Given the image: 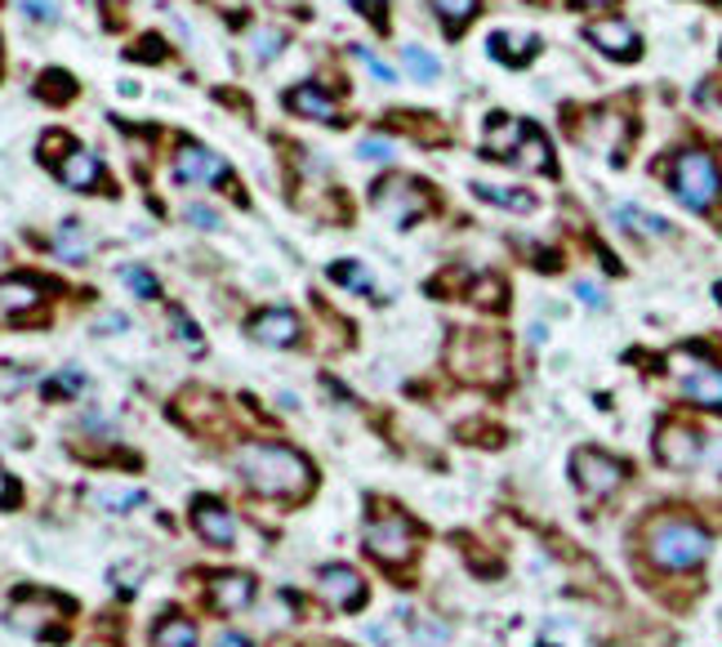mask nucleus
I'll return each instance as SVG.
<instances>
[{"instance_id":"nucleus-1","label":"nucleus","mask_w":722,"mask_h":647,"mask_svg":"<svg viewBox=\"0 0 722 647\" xmlns=\"http://www.w3.org/2000/svg\"><path fill=\"white\" fill-rule=\"evenodd\" d=\"M232 465L259 496L295 500V496H303L312 487V465L299 456V451L277 446V442H245V446H237Z\"/></svg>"},{"instance_id":"nucleus-2","label":"nucleus","mask_w":722,"mask_h":647,"mask_svg":"<svg viewBox=\"0 0 722 647\" xmlns=\"http://www.w3.org/2000/svg\"><path fill=\"white\" fill-rule=\"evenodd\" d=\"M446 362L459 379L469 384H504L508 379V349L491 331H455Z\"/></svg>"},{"instance_id":"nucleus-3","label":"nucleus","mask_w":722,"mask_h":647,"mask_svg":"<svg viewBox=\"0 0 722 647\" xmlns=\"http://www.w3.org/2000/svg\"><path fill=\"white\" fill-rule=\"evenodd\" d=\"M646 554L655 567L665 571H691L709 558V532L696 523H683V518H669V523H655L646 536Z\"/></svg>"},{"instance_id":"nucleus-4","label":"nucleus","mask_w":722,"mask_h":647,"mask_svg":"<svg viewBox=\"0 0 722 647\" xmlns=\"http://www.w3.org/2000/svg\"><path fill=\"white\" fill-rule=\"evenodd\" d=\"M669 188L674 197L687 206V211H709L718 197H722V174H718V161L700 148H687L674 157L669 166Z\"/></svg>"},{"instance_id":"nucleus-5","label":"nucleus","mask_w":722,"mask_h":647,"mask_svg":"<svg viewBox=\"0 0 722 647\" xmlns=\"http://www.w3.org/2000/svg\"><path fill=\"white\" fill-rule=\"evenodd\" d=\"M665 371H669V379L678 384V394L687 398V402H696V407H722V371L709 362V357H700V353H691V349H678V353H669L665 357Z\"/></svg>"},{"instance_id":"nucleus-6","label":"nucleus","mask_w":722,"mask_h":647,"mask_svg":"<svg viewBox=\"0 0 722 647\" xmlns=\"http://www.w3.org/2000/svg\"><path fill=\"white\" fill-rule=\"evenodd\" d=\"M370 206L388 219V224H398V228H411L424 211H428V192L424 183L406 179V174H388L370 188Z\"/></svg>"},{"instance_id":"nucleus-7","label":"nucleus","mask_w":722,"mask_h":647,"mask_svg":"<svg viewBox=\"0 0 722 647\" xmlns=\"http://www.w3.org/2000/svg\"><path fill=\"white\" fill-rule=\"evenodd\" d=\"M366 549L388 567H402L415 549V532H411V523L402 513H379L366 523Z\"/></svg>"},{"instance_id":"nucleus-8","label":"nucleus","mask_w":722,"mask_h":647,"mask_svg":"<svg viewBox=\"0 0 722 647\" xmlns=\"http://www.w3.org/2000/svg\"><path fill=\"white\" fill-rule=\"evenodd\" d=\"M571 478L584 496H611L620 483H624V465L611 461L607 451H575V461H571Z\"/></svg>"},{"instance_id":"nucleus-9","label":"nucleus","mask_w":722,"mask_h":647,"mask_svg":"<svg viewBox=\"0 0 722 647\" xmlns=\"http://www.w3.org/2000/svg\"><path fill=\"white\" fill-rule=\"evenodd\" d=\"M317 594H321V603H331V608L357 612V608L366 603V580H362L353 567L331 563V567L317 571Z\"/></svg>"},{"instance_id":"nucleus-10","label":"nucleus","mask_w":722,"mask_h":647,"mask_svg":"<svg viewBox=\"0 0 722 647\" xmlns=\"http://www.w3.org/2000/svg\"><path fill=\"white\" fill-rule=\"evenodd\" d=\"M655 456H661L665 465H674V469H691L704 456V438L691 424L669 420L661 433H655Z\"/></svg>"},{"instance_id":"nucleus-11","label":"nucleus","mask_w":722,"mask_h":647,"mask_svg":"<svg viewBox=\"0 0 722 647\" xmlns=\"http://www.w3.org/2000/svg\"><path fill=\"white\" fill-rule=\"evenodd\" d=\"M174 179L206 188V183H224L228 179V166H224V157H215L202 144H179V152H174Z\"/></svg>"},{"instance_id":"nucleus-12","label":"nucleus","mask_w":722,"mask_h":647,"mask_svg":"<svg viewBox=\"0 0 722 647\" xmlns=\"http://www.w3.org/2000/svg\"><path fill=\"white\" fill-rule=\"evenodd\" d=\"M527 135H531V125H527V121L495 112V116L486 121V129H482V152H486V157H495V161H513V157H517V148L527 144Z\"/></svg>"},{"instance_id":"nucleus-13","label":"nucleus","mask_w":722,"mask_h":647,"mask_svg":"<svg viewBox=\"0 0 722 647\" xmlns=\"http://www.w3.org/2000/svg\"><path fill=\"white\" fill-rule=\"evenodd\" d=\"M206 599L219 608V612H241L254 603V580L245 571H215L206 580Z\"/></svg>"},{"instance_id":"nucleus-14","label":"nucleus","mask_w":722,"mask_h":647,"mask_svg":"<svg viewBox=\"0 0 722 647\" xmlns=\"http://www.w3.org/2000/svg\"><path fill=\"white\" fill-rule=\"evenodd\" d=\"M299 317L290 313V308H268V313H259L254 321H250V336L259 340V344H273V349H290V344H299Z\"/></svg>"},{"instance_id":"nucleus-15","label":"nucleus","mask_w":722,"mask_h":647,"mask_svg":"<svg viewBox=\"0 0 722 647\" xmlns=\"http://www.w3.org/2000/svg\"><path fill=\"white\" fill-rule=\"evenodd\" d=\"M192 527L202 532L210 545H232L237 541V518L219 500H210V496L192 504Z\"/></svg>"},{"instance_id":"nucleus-16","label":"nucleus","mask_w":722,"mask_h":647,"mask_svg":"<svg viewBox=\"0 0 722 647\" xmlns=\"http://www.w3.org/2000/svg\"><path fill=\"white\" fill-rule=\"evenodd\" d=\"M584 36H588V45H598L611 58H638V32L624 19H598V23H588Z\"/></svg>"},{"instance_id":"nucleus-17","label":"nucleus","mask_w":722,"mask_h":647,"mask_svg":"<svg viewBox=\"0 0 722 647\" xmlns=\"http://www.w3.org/2000/svg\"><path fill=\"white\" fill-rule=\"evenodd\" d=\"M99 174H103V166H99V157L90 148H72L68 157L58 161V179L68 188H77V192H90L99 183Z\"/></svg>"},{"instance_id":"nucleus-18","label":"nucleus","mask_w":722,"mask_h":647,"mask_svg":"<svg viewBox=\"0 0 722 647\" xmlns=\"http://www.w3.org/2000/svg\"><path fill=\"white\" fill-rule=\"evenodd\" d=\"M14 603H19V599H14ZM68 608H72L68 599H49V594H41V603H19V608L10 612V625H19V629H27V634L49 638L45 621H49L54 612H68Z\"/></svg>"},{"instance_id":"nucleus-19","label":"nucleus","mask_w":722,"mask_h":647,"mask_svg":"<svg viewBox=\"0 0 722 647\" xmlns=\"http://www.w3.org/2000/svg\"><path fill=\"white\" fill-rule=\"evenodd\" d=\"M286 103H290V112H299V116H308V121H340L335 99H331V94H321L317 86H299V90H290Z\"/></svg>"},{"instance_id":"nucleus-20","label":"nucleus","mask_w":722,"mask_h":647,"mask_svg":"<svg viewBox=\"0 0 722 647\" xmlns=\"http://www.w3.org/2000/svg\"><path fill=\"white\" fill-rule=\"evenodd\" d=\"M41 299H45V291H41L36 277H5L0 282V308L5 313H32Z\"/></svg>"},{"instance_id":"nucleus-21","label":"nucleus","mask_w":722,"mask_h":647,"mask_svg":"<svg viewBox=\"0 0 722 647\" xmlns=\"http://www.w3.org/2000/svg\"><path fill=\"white\" fill-rule=\"evenodd\" d=\"M54 254L68 259V264H81V259H90V232L77 219H68V224L54 232Z\"/></svg>"},{"instance_id":"nucleus-22","label":"nucleus","mask_w":722,"mask_h":647,"mask_svg":"<svg viewBox=\"0 0 722 647\" xmlns=\"http://www.w3.org/2000/svg\"><path fill=\"white\" fill-rule=\"evenodd\" d=\"M513 166H517V170H531V174H549V170H553V152H549V144H545L540 129H531V135H527V144L517 148Z\"/></svg>"},{"instance_id":"nucleus-23","label":"nucleus","mask_w":722,"mask_h":647,"mask_svg":"<svg viewBox=\"0 0 722 647\" xmlns=\"http://www.w3.org/2000/svg\"><path fill=\"white\" fill-rule=\"evenodd\" d=\"M473 192L482 202H491V206H504V211H536V197L531 192H517V188H495V183H473Z\"/></svg>"},{"instance_id":"nucleus-24","label":"nucleus","mask_w":722,"mask_h":647,"mask_svg":"<svg viewBox=\"0 0 722 647\" xmlns=\"http://www.w3.org/2000/svg\"><path fill=\"white\" fill-rule=\"evenodd\" d=\"M157 647H196V621H187V616H165L161 625H157V638H152Z\"/></svg>"},{"instance_id":"nucleus-25","label":"nucleus","mask_w":722,"mask_h":647,"mask_svg":"<svg viewBox=\"0 0 722 647\" xmlns=\"http://www.w3.org/2000/svg\"><path fill=\"white\" fill-rule=\"evenodd\" d=\"M94 504H103L112 513H135L144 504V491L139 487H94Z\"/></svg>"},{"instance_id":"nucleus-26","label":"nucleus","mask_w":722,"mask_h":647,"mask_svg":"<svg viewBox=\"0 0 722 647\" xmlns=\"http://www.w3.org/2000/svg\"><path fill=\"white\" fill-rule=\"evenodd\" d=\"M616 219H620V224H629V228H633V232H642V237H665V232H669V224H665V219L646 215L642 206H616Z\"/></svg>"},{"instance_id":"nucleus-27","label":"nucleus","mask_w":722,"mask_h":647,"mask_svg":"<svg viewBox=\"0 0 722 647\" xmlns=\"http://www.w3.org/2000/svg\"><path fill=\"white\" fill-rule=\"evenodd\" d=\"M433 10H437V19L450 27V32H459L473 14H478V0H433Z\"/></svg>"},{"instance_id":"nucleus-28","label":"nucleus","mask_w":722,"mask_h":647,"mask_svg":"<svg viewBox=\"0 0 722 647\" xmlns=\"http://www.w3.org/2000/svg\"><path fill=\"white\" fill-rule=\"evenodd\" d=\"M331 277H335L340 286H348V291H357V295H370V291H375V282H370V273H366L362 264H353V259H340V264H331Z\"/></svg>"},{"instance_id":"nucleus-29","label":"nucleus","mask_w":722,"mask_h":647,"mask_svg":"<svg viewBox=\"0 0 722 647\" xmlns=\"http://www.w3.org/2000/svg\"><path fill=\"white\" fill-rule=\"evenodd\" d=\"M402 63L411 68L415 81H437V58L424 45H402Z\"/></svg>"},{"instance_id":"nucleus-30","label":"nucleus","mask_w":722,"mask_h":647,"mask_svg":"<svg viewBox=\"0 0 722 647\" xmlns=\"http://www.w3.org/2000/svg\"><path fill=\"white\" fill-rule=\"evenodd\" d=\"M36 94L49 99V103H68V99L77 94V81H72L68 72H45V77L36 81Z\"/></svg>"},{"instance_id":"nucleus-31","label":"nucleus","mask_w":722,"mask_h":647,"mask_svg":"<svg viewBox=\"0 0 722 647\" xmlns=\"http://www.w3.org/2000/svg\"><path fill=\"white\" fill-rule=\"evenodd\" d=\"M121 282H125L129 291H135L139 299H157V295H161L157 277H152L148 269H139V264H125V269H121Z\"/></svg>"},{"instance_id":"nucleus-32","label":"nucleus","mask_w":722,"mask_h":647,"mask_svg":"<svg viewBox=\"0 0 722 647\" xmlns=\"http://www.w3.org/2000/svg\"><path fill=\"white\" fill-rule=\"evenodd\" d=\"M473 304H482V308H504V282H500V277H478V282H473Z\"/></svg>"},{"instance_id":"nucleus-33","label":"nucleus","mask_w":722,"mask_h":647,"mask_svg":"<svg viewBox=\"0 0 722 647\" xmlns=\"http://www.w3.org/2000/svg\"><path fill=\"white\" fill-rule=\"evenodd\" d=\"M81 388H85V375H81V371H62L58 379L45 384V394H49V398H54V394H58V398H77Z\"/></svg>"},{"instance_id":"nucleus-34","label":"nucleus","mask_w":722,"mask_h":647,"mask_svg":"<svg viewBox=\"0 0 722 647\" xmlns=\"http://www.w3.org/2000/svg\"><path fill=\"white\" fill-rule=\"evenodd\" d=\"M254 58L259 63H268V58H277L282 54V32H254Z\"/></svg>"},{"instance_id":"nucleus-35","label":"nucleus","mask_w":722,"mask_h":647,"mask_svg":"<svg viewBox=\"0 0 722 647\" xmlns=\"http://www.w3.org/2000/svg\"><path fill=\"white\" fill-rule=\"evenodd\" d=\"M19 10L36 23H54L58 19V0H19Z\"/></svg>"},{"instance_id":"nucleus-36","label":"nucleus","mask_w":722,"mask_h":647,"mask_svg":"<svg viewBox=\"0 0 722 647\" xmlns=\"http://www.w3.org/2000/svg\"><path fill=\"white\" fill-rule=\"evenodd\" d=\"M357 157L362 161H392V144L388 139H362L357 144Z\"/></svg>"},{"instance_id":"nucleus-37","label":"nucleus","mask_w":722,"mask_h":647,"mask_svg":"<svg viewBox=\"0 0 722 647\" xmlns=\"http://www.w3.org/2000/svg\"><path fill=\"white\" fill-rule=\"evenodd\" d=\"M112 580H116L121 590H135L139 580H144V567H139V563H116V567H112Z\"/></svg>"},{"instance_id":"nucleus-38","label":"nucleus","mask_w":722,"mask_h":647,"mask_svg":"<svg viewBox=\"0 0 722 647\" xmlns=\"http://www.w3.org/2000/svg\"><path fill=\"white\" fill-rule=\"evenodd\" d=\"M353 54H357V58H362V63H366V68H370V72H375V77H379V81H388V86H392V81H398V77H392V68H388V63H383V58H375V54H370V49H366V45H357V49H353Z\"/></svg>"},{"instance_id":"nucleus-39","label":"nucleus","mask_w":722,"mask_h":647,"mask_svg":"<svg viewBox=\"0 0 722 647\" xmlns=\"http://www.w3.org/2000/svg\"><path fill=\"white\" fill-rule=\"evenodd\" d=\"M129 58L157 63V58H165V41H157V36H144V41H139V49H129Z\"/></svg>"},{"instance_id":"nucleus-40","label":"nucleus","mask_w":722,"mask_h":647,"mask_svg":"<svg viewBox=\"0 0 722 647\" xmlns=\"http://www.w3.org/2000/svg\"><path fill=\"white\" fill-rule=\"evenodd\" d=\"M170 321H174V331H179V340H187L192 349H202V336H196V327H192V321L179 313V308H170Z\"/></svg>"},{"instance_id":"nucleus-41","label":"nucleus","mask_w":722,"mask_h":647,"mask_svg":"<svg viewBox=\"0 0 722 647\" xmlns=\"http://www.w3.org/2000/svg\"><path fill=\"white\" fill-rule=\"evenodd\" d=\"M32 375L27 371H14V366H0V394H19Z\"/></svg>"},{"instance_id":"nucleus-42","label":"nucleus","mask_w":722,"mask_h":647,"mask_svg":"<svg viewBox=\"0 0 722 647\" xmlns=\"http://www.w3.org/2000/svg\"><path fill=\"white\" fill-rule=\"evenodd\" d=\"M187 224H196V228L215 232V228H219V215H215L210 206H187Z\"/></svg>"},{"instance_id":"nucleus-43","label":"nucleus","mask_w":722,"mask_h":647,"mask_svg":"<svg viewBox=\"0 0 722 647\" xmlns=\"http://www.w3.org/2000/svg\"><path fill=\"white\" fill-rule=\"evenodd\" d=\"M10 504H19V483L0 469V509H10Z\"/></svg>"},{"instance_id":"nucleus-44","label":"nucleus","mask_w":722,"mask_h":647,"mask_svg":"<svg viewBox=\"0 0 722 647\" xmlns=\"http://www.w3.org/2000/svg\"><path fill=\"white\" fill-rule=\"evenodd\" d=\"M575 295H580L584 304H594V308H603V304H607V299H603V291H598L594 282H580V286H575Z\"/></svg>"},{"instance_id":"nucleus-45","label":"nucleus","mask_w":722,"mask_h":647,"mask_svg":"<svg viewBox=\"0 0 722 647\" xmlns=\"http://www.w3.org/2000/svg\"><path fill=\"white\" fill-rule=\"evenodd\" d=\"M129 321L121 317V313H103V321H99V331H125Z\"/></svg>"},{"instance_id":"nucleus-46","label":"nucleus","mask_w":722,"mask_h":647,"mask_svg":"<svg viewBox=\"0 0 722 647\" xmlns=\"http://www.w3.org/2000/svg\"><path fill=\"white\" fill-rule=\"evenodd\" d=\"M353 10H362L366 19H375V14L383 10V0H353Z\"/></svg>"},{"instance_id":"nucleus-47","label":"nucleus","mask_w":722,"mask_h":647,"mask_svg":"<svg viewBox=\"0 0 722 647\" xmlns=\"http://www.w3.org/2000/svg\"><path fill=\"white\" fill-rule=\"evenodd\" d=\"M215 647H250V638H245V634H219Z\"/></svg>"},{"instance_id":"nucleus-48","label":"nucleus","mask_w":722,"mask_h":647,"mask_svg":"<svg viewBox=\"0 0 722 647\" xmlns=\"http://www.w3.org/2000/svg\"><path fill=\"white\" fill-rule=\"evenodd\" d=\"M575 5H588V10H603V5H616V0H575Z\"/></svg>"},{"instance_id":"nucleus-49","label":"nucleus","mask_w":722,"mask_h":647,"mask_svg":"<svg viewBox=\"0 0 722 647\" xmlns=\"http://www.w3.org/2000/svg\"><path fill=\"white\" fill-rule=\"evenodd\" d=\"M713 456H718V461H713V465H718V469H722V442H718V446H713Z\"/></svg>"}]
</instances>
